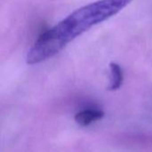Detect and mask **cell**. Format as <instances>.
Segmentation results:
<instances>
[{"label": "cell", "instance_id": "obj_1", "mask_svg": "<svg viewBox=\"0 0 152 152\" xmlns=\"http://www.w3.org/2000/svg\"><path fill=\"white\" fill-rule=\"evenodd\" d=\"M133 0H98L84 5L43 32L27 55V64L44 62L64 48L77 37L126 7Z\"/></svg>", "mask_w": 152, "mask_h": 152}, {"label": "cell", "instance_id": "obj_2", "mask_svg": "<svg viewBox=\"0 0 152 152\" xmlns=\"http://www.w3.org/2000/svg\"><path fill=\"white\" fill-rule=\"evenodd\" d=\"M104 113L99 109H84L79 111L75 116V121L81 126H88L91 124L102 119Z\"/></svg>", "mask_w": 152, "mask_h": 152}, {"label": "cell", "instance_id": "obj_3", "mask_svg": "<svg viewBox=\"0 0 152 152\" xmlns=\"http://www.w3.org/2000/svg\"><path fill=\"white\" fill-rule=\"evenodd\" d=\"M110 90H118L123 83V71L119 65L116 63H110Z\"/></svg>", "mask_w": 152, "mask_h": 152}]
</instances>
